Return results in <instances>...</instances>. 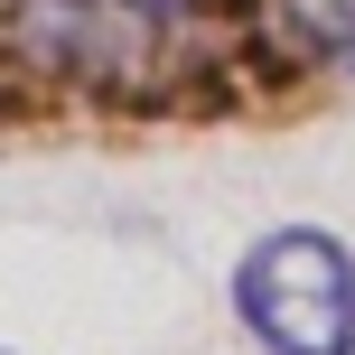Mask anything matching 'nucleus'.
<instances>
[{
    "label": "nucleus",
    "instance_id": "2",
    "mask_svg": "<svg viewBox=\"0 0 355 355\" xmlns=\"http://www.w3.org/2000/svg\"><path fill=\"white\" fill-rule=\"evenodd\" d=\"M234 318L262 355H355V243L327 225H271L234 262Z\"/></svg>",
    "mask_w": 355,
    "mask_h": 355
},
{
    "label": "nucleus",
    "instance_id": "1",
    "mask_svg": "<svg viewBox=\"0 0 355 355\" xmlns=\"http://www.w3.org/2000/svg\"><path fill=\"white\" fill-rule=\"evenodd\" d=\"M19 66L103 103H168L225 47L215 0H10Z\"/></svg>",
    "mask_w": 355,
    "mask_h": 355
},
{
    "label": "nucleus",
    "instance_id": "3",
    "mask_svg": "<svg viewBox=\"0 0 355 355\" xmlns=\"http://www.w3.org/2000/svg\"><path fill=\"white\" fill-rule=\"evenodd\" d=\"M271 10H281V28L300 37V56L355 75V0H271Z\"/></svg>",
    "mask_w": 355,
    "mask_h": 355
}]
</instances>
